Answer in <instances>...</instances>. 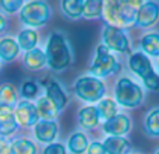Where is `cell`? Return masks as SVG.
<instances>
[{"label": "cell", "mask_w": 159, "mask_h": 154, "mask_svg": "<svg viewBox=\"0 0 159 154\" xmlns=\"http://www.w3.org/2000/svg\"><path fill=\"white\" fill-rule=\"evenodd\" d=\"M88 137L82 132H74L67 140V149L71 154H84L88 150Z\"/></svg>", "instance_id": "22"}, {"label": "cell", "mask_w": 159, "mask_h": 154, "mask_svg": "<svg viewBox=\"0 0 159 154\" xmlns=\"http://www.w3.org/2000/svg\"><path fill=\"white\" fill-rule=\"evenodd\" d=\"M18 125L14 116V108L0 107V136H11L17 130Z\"/></svg>", "instance_id": "15"}, {"label": "cell", "mask_w": 159, "mask_h": 154, "mask_svg": "<svg viewBox=\"0 0 159 154\" xmlns=\"http://www.w3.org/2000/svg\"><path fill=\"white\" fill-rule=\"evenodd\" d=\"M130 128H131V122H130L129 116L117 113L115 118L109 119V121H106L103 123V132L110 136H119V137H121L123 135L129 133Z\"/></svg>", "instance_id": "13"}, {"label": "cell", "mask_w": 159, "mask_h": 154, "mask_svg": "<svg viewBox=\"0 0 159 154\" xmlns=\"http://www.w3.org/2000/svg\"><path fill=\"white\" fill-rule=\"evenodd\" d=\"M155 154H159V152H158V153H155Z\"/></svg>", "instance_id": "37"}, {"label": "cell", "mask_w": 159, "mask_h": 154, "mask_svg": "<svg viewBox=\"0 0 159 154\" xmlns=\"http://www.w3.org/2000/svg\"><path fill=\"white\" fill-rule=\"evenodd\" d=\"M116 101L126 108H135L143 102L144 94L138 84H135L129 77H121L116 84L115 90Z\"/></svg>", "instance_id": "5"}, {"label": "cell", "mask_w": 159, "mask_h": 154, "mask_svg": "<svg viewBox=\"0 0 159 154\" xmlns=\"http://www.w3.org/2000/svg\"><path fill=\"white\" fill-rule=\"evenodd\" d=\"M129 66L133 72L137 76H140L143 79V81H148V80L155 79L158 75L154 72L152 69V65L149 62V59L147 58L145 53L143 52H135L130 56L129 59Z\"/></svg>", "instance_id": "9"}, {"label": "cell", "mask_w": 159, "mask_h": 154, "mask_svg": "<svg viewBox=\"0 0 159 154\" xmlns=\"http://www.w3.org/2000/svg\"><path fill=\"white\" fill-rule=\"evenodd\" d=\"M0 70H2V62H0Z\"/></svg>", "instance_id": "35"}, {"label": "cell", "mask_w": 159, "mask_h": 154, "mask_svg": "<svg viewBox=\"0 0 159 154\" xmlns=\"http://www.w3.org/2000/svg\"><path fill=\"white\" fill-rule=\"evenodd\" d=\"M18 102V93L13 84L4 83L0 85V107L16 108Z\"/></svg>", "instance_id": "21"}, {"label": "cell", "mask_w": 159, "mask_h": 154, "mask_svg": "<svg viewBox=\"0 0 159 154\" xmlns=\"http://www.w3.org/2000/svg\"><path fill=\"white\" fill-rule=\"evenodd\" d=\"M7 25H8L7 18H6V17L0 13V34H3L6 30H7Z\"/></svg>", "instance_id": "34"}, {"label": "cell", "mask_w": 159, "mask_h": 154, "mask_svg": "<svg viewBox=\"0 0 159 154\" xmlns=\"http://www.w3.org/2000/svg\"><path fill=\"white\" fill-rule=\"evenodd\" d=\"M24 7V2L21 0H3L0 2V8L7 14H14L17 11H21Z\"/></svg>", "instance_id": "30"}, {"label": "cell", "mask_w": 159, "mask_h": 154, "mask_svg": "<svg viewBox=\"0 0 159 154\" xmlns=\"http://www.w3.org/2000/svg\"><path fill=\"white\" fill-rule=\"evenodd\" d=\"M36 111H38L39 119H43V121H56L60 115V109L48 98L46 95L39 97L36 99Z\"/></svg>", "instance_id": "16"}, {"label": "cell", "mask_w": 159, "mask_h": 154, "mask_svg": "<svg viewBox=\"0 0 159 154\" xmlns=\"http://www.w3.org/2000/svg\"><path fill=\"white\" fill-rule=\"evenodd\" d=\"M43 87H45V91H46L45 95H46L61 112V111L66 108L67 102H69V97H67V94L64 93L63 87H61L56 80H52V79L45 80Z\"/></svg>", "instance_id": "12"}, {"label": "cell", "mask_w": 159, "mask_h": 154, "mask_svg": "<svg viewBox=\"0 0 159 154\" xmlns=\"http://www.w3.org/2000/svg\"><path fill=\"white\" fill-rule=\"evenodd\" d=\"M52 17V7L46 2H28L20 11V21L28 28H39L48 24Z\"/></svg>", "instance_id": "3"}, {"label": "cell", "mask_w": 159, "mask_h": 154, "mask_svg": "<svg viewBox=\"0 0 159 154\" xmlns=\"http://www.w3.org/2000/svg\"><path fill=\"white\" fill-rule=\"evenodd\" d=\"M141 48L149 56H159V32H149L141 39Z\"/></svg>", "instance_id": "25"}, {"label": "cell", "mask_w": 159, "mask_h": 154, "mask_svg": "<svg viewBox=\"0 0 159 154\" xmlns=\"http://www.w3.org/2000/svg\"><path fill=\"white\" fill-rule=\"evenodd\" d=\"M96 109H98L99 118L105 119V122L115 118V116L117 115V104H116L112 98L101 99L98 107H96Z\"/></svg>", "instance_id": "26"}, {"label": "cell", "mask_w": 159, "mask_h": 154, "mask_svg": "<svg viewBox=\"0 0 159 154\" xmlns=\"http://www.w3.org/2000/svg\"><path fill=\"white\" fill-rule=\"evenodd\" d=\"M38 42H39V34L38 31L32 30V28H24L17 35V44H18L20 49L25 51V52L38 48L36 46Z\"/></svg>", "instance_id": "20"}, {"label": "cell", "mask_w": 159, "mask_h": 154, "mask_svg": "<svg viewBox=\"0 0 159 154\" xmlns=\"http://www.w3.org/2000/svg\"><path fill=\"white\" fill-rule=\"evenodd\" d=\"M77 119H78V123L81 125V128L84 129H93V128L98 126L99 123V113H98V109L96 107H84L78 111V115H77Z\"/></svg>", "instance_id": "18"}, {"label": "cell", "mask_w": 159, "mask_h": 154, "mask_svg": "<svg viewBox=\"0 0 159 154\" xmlns=\"http://www.w3.org/2000/svg\"><path fill=\"white\" fill-rule=\"evenodd\" d=\"M22 63H24L25 69L30 72H39L45 66H48L46 55L41 48H35L32 51H28L22 56Z\"/></svg>", "instance_id": "14"}, {"label": "cell", "mask_w": 159, "mask_h": 154, "mask_svg": "<svg viewBox=\"0 0 159 154\" xmlns=\"http://www.w3.org/2000/svg\"><path fill=\"white\" fill-rule=\"evenodd\" d=\"M0 154H11L10 143L2 136H0Z\"/></svg>", "instance_id": "33"}, {"label": "cell", "mask_w": 159, "mask_h": 154, "mask_svg": "<svg viewBox=\"0 0 159 154\" xmlns=\"http://www.w3.org/2000/svg\"><path fill=\"white\" fill-rule=\"evenodd\" d=\"M74 94L85 102L101 101L105 95V84L93 76H82L75 80Z\"/></svg>", "instance_id": "6"}, {"label": "cell", "mask_w": 159, "mask_h": 154, "mask_svg": "<svg viewBox=\"0 0 159 154\" xmlns=\"http://www.w3.org/2000/svg\"><path fill=\"white\" fill-rule=\"evenodd\" d=\"M42 154H67V150L61 143H56L55 142V143L48 144Z\"/></svg>", "instance_id": "31"}, {"label": "cell", "mask_w": 159, "mask_h": 154, "mask_svg": "<svg viewBox=\"0 0 159 154\" xmlns=\"http://www.w3.org/2000/svg\"><path fill=\"white\" fill-rule=\"evenodd\" d=\"M144 128L149 136H154V137L159 136V108H155L151 112H148L144 121Z\"/></svg>", "instance_id": "27"}, {"label": "cell", "mask_w": 159, "mask_h": 154, "mask_svg": "<svg viewBox=\"0 0 159 154\" xmlns=\"http://www.w3.org/2000/svg\"><path fill=\"white\" fill-rule=\"evenodd\" d=\"M103 147L106 150V154H129L131 150L130 142L119 136H109L105 139Z\"/></svg>", "instance_id": "19"}, {"label": "cell", "mask_w": 159, "mask_h": 154, "mask_svg": "<svg viewBox=\"0 0 159 154\" xmlns=\"http://www.w3.org/2000/svg\"><path fill=\"white\" fill-rule=\"evenodd\" d=\"M39 93V87L35 81H25L21 87V95L24 97V99L30 101V99H34Z\"/></svg>", "instance_id": "29"}, {"label": "cell", "mask_w": 159, "mask_h": 154, "mask_svg": "<svg viewBox=\"0 0 159 154\" xmlns=\"http://www.w3.org/2000/svg\"><path fill=\"white\" fill-rule=\"evenodd\" d=\"M102 11H103V2H98V0L85 2L84 10H82V17H85V18H96V17L102 16Z\"/></svg>", "instance_id": "28"}, {"label": "cell", "mask_w": 159, "mask_h": 154, "mask_svg": "<svg viewBox=\"0 0 159 154\" xmlns=\"http://www.w3.org/2000/svg\"><path fill=\"white\" fill-rule=\"evenodd\" d=\"M102 41L109 51H115L119 53L127 52L130 48L129 38L123 32V30L107 24L103 25V28H102Z\"/></svg>", "instance_id": "7"}, {"label": "cell", "mask_w": 159, "mask_h": 154, "mask_svg": "<svg viewBox=\"0 0 159 154\" xmlns=\"http://www.w3.org/2000/svg\"><path fill=\"white\" fill-rule=\"evenodd\" d=\"M158 18H159V4L155 2H145L137 10L135 24L143 28L151 27L152 24H155L158 21Z\"/></svg>", "instance_id": "11"}, {"label": "cell", "mask_w": 159, "mask_h": 154, "mask_svg": "<svg viewBox=\"0 0 159 154\" xmlns=\"http://www.w3.org/2000/svg\"><path fill=\"white\" fill-rule=\"evenodd\" d=\"M20 51L21 49L17 44V39L10 36L0 39V62H6V63L14 62L18 58Z\"/></svg>", "instance_id": "17"}, {"label": "cell", "mask_w": 159, "mask_h": 154, "mask_svg": "<svg viewBox=\"0 0 159 154\" xmlns=\"http://www.w3.org/2000/svg\"><path fill=\"white\" fill-rule=\"evenodd\" d=\"M88 154H106V150L103 147V143H99V142H92L89 144L87 150Z\"/></svg>", "instance_id": "32"}, {"label": "cell", "mask_w": 159, "mask_h": 154, "mask_svg": "<svg viewBox=\"0 0 159 154\" xmlns=\"http://www.w3.org/2000/svg\"><path fill=\"white\" fill-rule=\"evenodd\" d=\"M11 154H38V147L32 140L18 137L10 143Z\"/></svg>", "instance_id": "24"}, {"label": "cell", "mask_w": 159, "mask_h": 154, "mask_svg": "<svg viewBox=\"0 0 159 154\" xmlns=\"http://www.w3.org/2000/svg\"><path fill=\"white\" fill-rule=\"evenodd\" d=\"M14 116L16 122L21 128H32L39 122V115L34 102L21 99L14 108Z\"/></svg>", "instance_id": "8"}, {"label": "cell", "mask_w": 159, "mask_h": 154, "mask_svg": "<svg viewBox=\"0 0 159 154\" xmlns=\"http://www.w3.org/2000/svg\"><path fill=\"white\" fill-rule=\"evenodd\" d=\"M141 4V2H105L102 16L107 25L116 28L129 27L135 21Z\"/></svg>", "instance_id": "2"}, {"label": "cell", "mask_w": 159, "mask_h": 154, "mask_svg": "<svg viewBox=\"0 0 159 154\" xmlns=\"http://www.w3.org/2000/svg\"><path fill=\"white\" fill-rule=\"evenodd\" d=\"M48 67L55 73L66 70L73 62V49L67 36L60 31H53L45 48Z\"/></svg>", "instance_id": "1"}, {"label": "cell", "mask_w": 159, "mask_h": 154, "mask_svg": "<svg viewBox=\"0 0 159 154\" xmlns=\"http://www.w3.org/2000/svg\"><path fill=\"white\" fill-rule=\"evenodd\" d=\"M84 3V0H66V2H61V13L70 20H77L80 17H82Z\"/></svg>", "instance_id": "23"}, {"label": "cell", "mask_w": 159, "mask_h": 154, "mask_svg": "<svg viewBox=\"0 0 159 154\" xmlns=\"http://www.w3.org/2000/svg\"><path fill=\"white\" fill-rule=\"evenodd\" d=\"M34 135L36 140L41 143H55L56 137L59 135V125L56 121H43L39 119V122L34 126Z\"/></svg>", "instance_id": "10"}, {"label": "cell", "mask_w": 159, "mask_h": 154, "mask_svg": "<svg viewBox=\"0 0 159 154\" xmlns=\"http://www.w3.org/2000/svg\"><path fill=\"white\" fill-rule=\"evenodd\" d=\"M119 69H120V65L110 53V51L103 44L98 45L93 60L91 63V75L96 79H101V77H107L113 73H117Z\"/></svg>", "instance_id": "4"}, {"label": "cell", "mask_w": 159, "mask_h": 154, "mask_svg": "<svg viewBox=\"0 0 159 154\" xmlns=\"http://www.w3.org/2000/svg\"><path fill=\"white\" fill-rule=\"evenodd\" d=\"M158 67H159V62H158Z\"/></svg>", "instance_id": "36"}]
</instances>
